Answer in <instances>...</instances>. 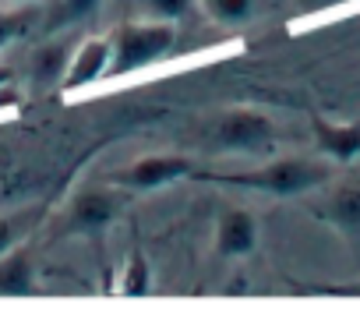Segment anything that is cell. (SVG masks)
<instances>
[{
  "mask_svg": "<svg viewBox=\"0 0 360 325\" xmlns=\"http://www.w3.org/2000/svg\"><path fill=\"white\" fill-rule=\"evenodd\" d=\"M113 60H110V75H131L138 68H148L155 60H162L173 43H176V22H159V18H138V22H124L113 36Z\"/></svg>",
  "mask_w": 360,
  "mask_h": 325,
  "instance_id": "6da1fadb",
  "label": "cell"
},
{
  "mask_svg": "<svg viewBox=\"0 0 360 325\" xmlns=\"http://www.w3.org/2000/svg\"><path fill=\"white\" fill-rule=\"evenodd\" d=\"M332 177V167L325 159H304V155H293V159H276V162H265V167L251 170V174H240L233 177L237 184L244 188H255V191H269V195H304L318 184H325Z\"/></svg>",
  "mask_w": 360,
  "mask_h": 325,
  "instance_id": "7a4b0ae2",
  "label": "cell"
},
{
  "mask_svg": "<svg viewBox=\"0 0 360 325\" xmlns=\"http://www.w3.org/2000/svg\"><path fill=\"white\" fill-rule=\"evenodd\" d=\"M272 134H276L272 117H265L262 110H248V106L226 110L216 124V145L230 152H262L272 141Z\"/></svg>",
  "mask_w": 360,
  "mask_h": 325,
  "instance_id": "3957f363",
  "label": "cell"
},
{
  "mask_svg": "<svg viewBox=\"0 0 360 325\" xmlns=\"http://www.w3.org/2000/svg\"><path fill=\"white\" fill-rule=\"evenodd\" d=\"M184 174H191V162L184 155H145L117 174V184H124L131 191H155V188L180 181Z\"/></svg>",
  "mask_w": 360,
  "mask_h": 325,
  "instance_id": "277c9868",
  "label": "cell"
},
{
  "mask_svg": "<svg viewBox=\"0 0 360 325\" xmlns=\"http://www.w3.org/2000/svg\"><path fill=\"white\" fill-rule=\"evenodd\" d=\"M71 50L75 43L68 39H46L43 46H36L29 53V64H25V78L36 92H53V89H64V75H68V60H71Z\"/></svg>",
  "mask_w": 360,
  "mask_h": 325,
  "instance_id": "5b68a950",
  "label": "cell"
},
{
  "mask_svg": "<svg viewBox=\"0 0 360 325\" xmlns=\"http://www.w3.org/2000/svg\"><path fill=\"white\" fill-rule=\"evenodd\" d=\"M110 60H113V43L106 36H92L85 43H75L71 60H68V75H64V89H85V85L106 78Z\"/></svg>",
  "mask_w": 360,
  "mask_h": 325,
  "instance_id": "8992f818",
  "label": "cell"
},
{
  "mask_svg": "<svg viewBox=\"0 0 360 325\" xmlns=\"http://www.w3.org/2000/svg\"><path fill=\"white\" fill-rule=\"evenodd\" d=\"M120 212V198L106 188H89L68 205V227L75 234H96L110 227Z\"/></svg>",
  "mask_w": 360,
  "mask_h": 325,
  "instance_id": "52a82bcc",
  "label": "cell"
},
{
  "mask_svg": "<svg viewBox=\"0 0 360 325\" xmlns=\"http://www.w3.org/2000/svg\"><path fill=\"white\" fill-rule=\"evenodd\" d=\"M36 290V258L25 244H15L0 255V297H29Z\"/></svg>",
  "mask_w": 360,
  "mask_h": 325,
  "instance_id": "ba28073f",
  "label": "cell"
},
{
  "mask_svg": "<svg viewBox=\"0 0 360 325\" xmlns=\"http://www.w3.org/2000/svg\"><path fill=\"white\" fill-rule=\"evenodd\" d=\"M216 244H219V251L230 255V258L255 251V244H258V219H255L248 209L226 212V216L219 219V227H216Z\"/></svg>",
  "mask_w": 360,
  "mask_h": 325,
  "instance_id": "9c48e42d",
  "label": "cell"
},
{
  "mask_svg": "<svg viewBox=\"0 0 360 325\" xmlns=\"http://www.w3.org/2000/svg\"><path fill=\"white\" fill-rule=\"evenodd\" d=\"M325 219L349 241L360 248V184H342L328 195L325 202Z\"/></svg>",
  "mask_w": 360,
  "mask_h": 325,
  "instance_id": "30bf717a",
  "label": "cell"
},
{
  "mask_svg": "<svg viewBox=\"0 0 360 325\" xmlns=\"http://www.w3.org/2000/svg\"><path fill=\"white\" fill-rule=\"evenodd\" d=\"M314 141L318 148L335 159V162H353L360 155V120L356 124H332V120H314Z\"/></svg>",
  "mask_w": 360,
  "mask_h": 325,
  "instance_id": "8fae6325",
  "label": "cell"
},
{
  "mask_svg": "<svg viewBox=\"0 0 360 325\" xmlns=\"http://www.w3.org/2000/svg\"><path fill=\"white\" fill-rule=\"evenodd\" d=\"M50 8H43V29L46 32H64L82 25L99 11V0H46Z\"/></svg>",
  "mask_w": 360,
  "mask_h": 325,
  "instance_id": "7c38bea8",
  "label": "cell"
},
{
  "mask_svg": "<svg viewBox=\"0 0 360 325\" xmlns=\"http://www.w3.org/2000/svg\"><path fill=\"white\" fill-rule=\"evenodd\" d=\"M36 22H43V8H36V4L0 8V53H4L11 43H18L22 36H29L36 29Z\"/></svg>",
  "mask_w": 360,
  "mask_h": 325,
  "instance_id": "4fadbf2b",
  "label": "cell"
},
{
  "mask_svg": "<svg viewBox=\"0 0 360 325\" xmlns=\"http://www.w3.org/2000/svg\"><path fill=\"white\" fill-rule=\"evenodd\" d=\"M198 4H202L209 22H216L223 29H237V25L255 18L258 0H198Z\"/></svg>",
  "mask_w": 360,
  "mask_h": 325,
  "instance_id": "5bb4252c",
  "label": "cell"
},
{
  "mask_svg": "<svg viewBox=\"0 0 360 325\" xmlns=\"http://www.w3.org/2000/svg\"><path fill=\"white\" fill-rule=\"evenodd\" d=\"M138 8L148 15V18H159V22H180L191 8L195 0H138Z\"/></svg>",
  "mask_w": 360,
  "mask_h": 325,
  "instance_id": "9a60e30c",
  "label": "cell"
},
{
  "mask_svg": "<svg viewBox=\"0 0 360 325\" xmlns=\"http://www.w3.org/2000/svg\"><path fill=\"white\" fill-rule=\"evenodd\" d=\"M148 283H152V276H148V262H145L141 255H134V258L127 262V269H124L120 293H127V297H141V293H148Z\"/></svg>",
  "mask_w": 360,
  "mask_h": 325,
  "instance_id": "2e32d148",
  "label": "cell"
},
{
  "mask_svg": "<svg viewBox=\"0 0 360 325\" xmlns=\"http://www.w3.org/2000/svg\"><path fill=\"white\" fill-rule=\"evenodd\" d=\"M15 244H22V230L15 216H0V255L11 251Z\"/></svg>",
  "mask_w": 360,
  "mask_h": 325,
  "instance_id": "e0dca14e",
  "label": "cell"
},
{
  "mask_svg": "<svg viewBox=\"0 0 360 325\" xmlns=\"http://www.w3.org/2000/svg\"><path fill=\"white\" fill-rule=\"evenodd\" d=\"M335 4H342V0H297L300 11H325V8H335Z\"/></svg>",
  "mask_w": 360,
  "mask_h": 325,
  "instance_id": "ac0fdd59",
  "label": "cell"
},
{
  "mask_svg": "<svg viewBox=\"0 0 360 325\" xmlns=\"http://www.w3.org/2000/svg\"><path fill=\"white\" fill-rule=\"evenodd\" d=\"M321 293H342V297H360V279H356V283H342V286H321Z\"/></svg>",
  "mask_w": 360,
  "mask_h": 325,
  "instance_id": "d6986e66",
  "label": "cell"
},
{
  "mask_svg": "<svg viewBox=\"0 0 360 325\" xmlns=\"http://www.w3.org/2000/svg\"><path fill=\"white\" fill-rule=\"evenodd\" d=\"M11 78H15V71H11L8 64H0V89H4V85H8Z\"/></svg>",
  "mask_w": 360,
  "mask_h": 325,
  "instance_id": "ffe728a7",
  "label": "cell"
},
{
  "mask_svg": "<svg viewBox=\"0 0 360 325\" xmlns=\"http://www.w3.org/2000/svg\"><path fill=\"white\" fill-rule=\"evenodd\" d=\"M8 4H46V0H8Z\"/></svg>",
  "mask_w": 360,
  "mask_h": 325,
  "instance_id": "44dd1931",
  "label": "cell"
}]
</instances>
